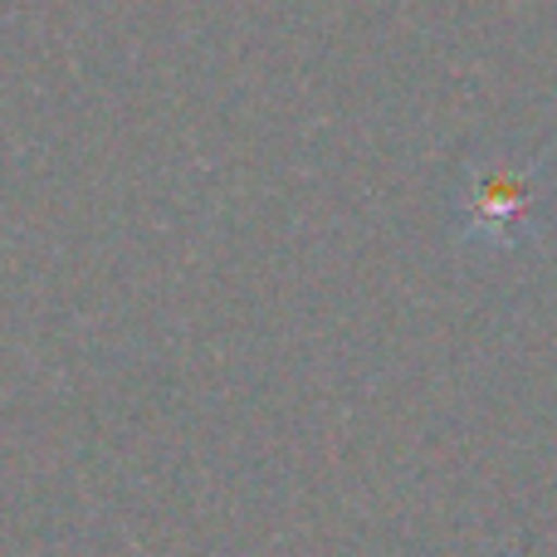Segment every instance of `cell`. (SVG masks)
Masks as SVG:
<instances>
[{
    "instance_id": "6da1fadb",
    "label": "cell",
    "mask_w": 557,
    "mask_h": 557,
    "mask_svg": "<svg viewBox=\"0 0 557 557\" xmlns=\"http://www.w3.org/2000/svg\"><path fill=\"white\" fill-rule=\"evenodd\" d=\"M543 162H474L460 176V240L490 255L529 250L543 231Z\"/></svg>"
}]
</instances>
